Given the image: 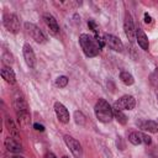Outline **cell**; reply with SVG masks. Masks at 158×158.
<instances>
[{"instance_id":"1","label":"cell","mask_w":158,"mask_h":158,"mask_svg":"<svg viewBox=\"0 0 158 158\" xmlns=\"http://www.w3.org/2000/svg\"><path fill=\"white\" fill-rule=\"evenodd\" d=\"M79 43L86 57L98 56L101 48L105 46L104 38H101L100 36H91L88 33H81L79 36Z\"/></svg>"},{"instance_id":"4","label":"cell","mask_w":158,"mask_h":158,"mask_svg":"<svg viewBox=\"0 0 158 158\" xmlns=\"http://www.w3.org/2000/svg\"><path fill=\"white\" fill-rule=\"evenodd\" d=\"M25 28H26L27 33L32 37V40H35L37 43H46L47 42V37L43 33V31L38 26H36L35 23L26 22L25 23Z\"/></svg>"},{"instance_id":"8","label":"cell","mask_w":158,"mask_h":158,"mask_svg":"<svg viewBox=\"0 0 158 158\" xmlns=\"http://www.w3.org/2000/svg\"><path fill=\"white\" fill-rule=\"evenodd\" d=\"M123 30H125V35L128 38V41L133 42L136 40V28H135V25H133L132 16L128 12H126L125 19H123Z\"/></svg>"},{"instance_id":"24","label":"cell","mask_w":158,"mask_h":158,"mask_svg":"<svg viewBox=\"0 0 158 158\" xmlns=\"http://www.w3.org/2000/svg\"><path fill=\"white\" fill-rule=\"evenodd\" d=\"M2 62H4L5 64H7V65L12 64V62H14V57L11 56V53L5 52V53L2 54Z\"/></svg>"},{"instance_id":"7","label":"cell","mask_w":158,"mask_h":158,"mask_svg":"<svg viewBox=\"0 0 158 158\" xmlns=\"http://www.w3.org/2000/svg\"><path fill=\"white\" fill-rule=\"evenodd\" d=\"M128 141L135 144V146H138V144H146V146H149L152 143V138L143 133V132H138V131H132L130 132L128 135Z\"/></svg>"},{"instance_id":"26","label":"cell","mask_w":158,"mask_h":158,"mask_svg":"<svg viewBox=\"0 0 158 158\" xmlns=\"http://www.w3.org/2000/svg\"><path fill=\"white\" fill-rule=\"evenodd\" d=\"M152 83H153L156 86H158V70L152 75Z\"/></svg>"},{"instance_id":"14","label":"cell","mask_w":158,"mask_h":158,"mask_svg":"<svg viewBox=\"0 0 158 158\" xmlns=\"http://www.w3.org/2000/svg\"><path fill=\"white\" fill-rule=\"evenodd\" d=\"M137 126L142 131H146V132H151V133H157L158 132V123L153 120H138Z\"/></svg>"},{"instance_id":"3","label":"cell","mask_w":158,"mask_h":158,"mask_svg":"<svg viewBox=\"0 0 158 158\" xmlns=\"http://www.w3.org/2000/svg\"><path fill=\"white\" fill-rule=\"evenodd\" d=\"M14 107H15V111L17 114L19 121L21 123H27L30 121L28 110H27V102H26V100L23 99V96L20 93L15 94V96H14Z\"/></svg>"},{"instance_id":"15","label":"cell","mask_w":158,"mask_h":158,"mask_svg":"<svg viewBox=\"0 0 158 158\" xmlns=\"http://www.w3.org/2000/svg\"><path fill=\"white\" fill-rule=\"evenodd\" d=\"M136 40L138 46L143 49V51H148L149 48V42H148V37L144 33V31L142 28H136Z\"/></svg>"},{"instance_id":"23","label":"cell","mask_w":158,"mask_h":158,"mask_svg":"<svg viewBox=\"0 0 158 158\" xmlns=\"http://www.w3.org/2000/svg\"><path fill=\"white\" fill-rule=\"evenodd\" d=\"M88 26H89V28L95 33V36H100L99 26L95 23V21H94V20H89V21H88Z\"/></svg>"},{"instance_id":"22","label":"cell","mask_w":158,"mask_h":158,"mask_svg":"<svg viewBox=\"0 0 158 158\" xmlns=\"http://www.w3.org/2000/svg\"><path fill=\"white\" fill-rule=\"evenodd\" d=\"M67 84H68V78L65 75H60L56 79V85L59 88H65Z\"/></svg>"},{"instance_id":"29","label":"cell","mask_w":158,"mask_h":158,"mask_svg":"<svg viewBox=\"0 0 158 158\" xmlns=\"http://www.w3.org/2000/svg\"><path fill=\"white\" fill-rule=\"evenodd\" d=\"M44 158H57L52 152H48V153H46V156H44Z\"/></svg>"},{"instance_id":"10","label":"cell","mask_w":158,"mask_h":158,"mask_svg":"<svg viewBox=\"0 0 158 158\" xmlns=\"http://www.w3.org/2000/svg\"><path fill=\"white\" fill-rule=\"evenodd\" d=\"M104 41H105V44H106L110 49H112V51H115V52H122V51H123V43L121 42V40H120L118 37H116V36H114V35L106 33V35L104 36Z\"/></svg>"},{"instance_id":"28","label":"cell","mask_w":158,"mask_h":158,"mask_svg":"<svg viewBox=\"0 0 158 158\" xmlns=\"http://www.w3.org/2000/svg\"><path fill=\"white\" fill-rule=\"evenodd\" d=\"M144 22H146V23H151V22H152V17H151L147 12L144 14Z\"/></svg>"},{"instance_id":"16","label":"cell","mask_w":158,"mask_h":158,"mask_svg":"<svg viewBox=\"0 0 158 158\" xmlns=\"http://www.w3.org/2000/svg\"><path fill=\"white\" fill-rule=\"evenodd\" d=\"M43 20L47 25V27L49 28V31L54 35H57L59 32V25L57 22V20L54 19V16H52L51 14H44L43 15Z\"/></svg>"},{"instance_id":"18","label":"cell","mask_w":158,"mask_h":158,"mask_svg":"<svg viewBox=\"0 0 158 158\" xmlns=\"http://www.w3.org/2000/svg\"><path fill=\"white\" fill-rule=\"evenodd\" d=\"M5 125H6V127H7L9 132H10V136H12V137H15V138H19L17 127H16V125L14 123V121H12L10 117H6V118H5Z\"/></svg>"},{"instance_id":"11","label":"cell","mask_w":158,"mask_h":158,"mask_svg":"<svg viewBox=\"0 0 158 158\" xmlns=\"http://www.w3.org/2000/svg\"><path fill=\"white\" fill-rule=\"evenodd\" d=\"M54 112L57 115V118L62 123L69 122V111H68V109L62 102H59V101L54 102Z\"/></svg>"},{"instance_id":"9","label":"cell","mask_w":158,"mask_h":158,"mask_svg":"<svg viewBox=\"0 0 158 158\" xmlns=\"http://www.w3.org/2000/svg\"><path fill=\"white\" fill-rule=\"evenodd\" d=\"M135 106H136V100L132 95L121 96L118 100L115 101V105H114V107L122 110V111L123 110H132V109H135Z\"/></svg>"},{"instance_id":"5","label":"cell","mask_w":158,"mask_h":158,"mask_svg":"<svg viewBox=\"0 0 158 158\" xmlns=\"http://www.w3.org/2000/svg\"><path fill=\"white\" fill-rule=\"evenodd\" d=\"M2 23L7 31L11 33H17L20 30V20L15 14H5Z\"/></svg>"},{"instance_id":"30","label":"cell","mask_w":158,"mask_h":158,"mask_svg":"<svg viewBox=\"0 0 158 158\" xmlns=\"http://www.w3.org/2000/svg\"><path fill=\"white\" fill-rule=\"evenodd\" d=\"M11 158H25V157H22V156H14V157H11Z\"/></svg>"},{"instance_id":"2","label":"cell","mask_w":158,"mask_h":158,"mask_svg":"<svg viewBox=\"0 0 158 158\" xmlns=\"http://www.w3.org/2000/svg\"><path fill=\"white\" fill-rule=\"evenodd\" d=\"M94 111H95V116L96 118L100 121V122H110L114 117V111L110 106V104L105 100V99H99L98 102L95 104V107H94Z\"/></svg>"},{"instance_id":"21","label":"cell","mask_w":158,"mask_h":158,"mask_svg":"<svg viewBox=\"0 0 158 158\" xmlns=\"http://www.w3.org/2000/svg\"><path fill=\"white\" fill-rule=\"evenodd\" d=\"M74 120H75V122H77L78 125H80V126H83V125L85 123V116H84V114H83L81 111H75V112H74Z\"/></svg>"},{"instance_id":"32","label":"cell","mask_w":158,"mask_h":158,"mask_svg":"<svg viewBox=\"0 0 158 158\" xmlns=\"http://www.w3.org/2000/svg\"><path fill=\"white\" fill-rule=\"evenodd\" d=\"M157 99H158V93H157Z\"/></svg>"},{"instance_id":"25","label":"cell","mask_w":158,"mask_h":158,"mask_svg":"<svg viewBox=\"0 0 158 158\" xmlns=\"http://www.w3.org/2000/svg\"><path fill=\"white\" fill-rule=\"evenodd\" d=\"M149 157L151 158H158V148L157 147H153L149 151Z\"/></svg>"},{"instance_id":"19","label":"cell","mask_w":158,"mask_h":158,"mask_svg":"<svg viewBox=\"0 0 158 158\" xmlns=\"http://www.w3.org/2000/svg\"><path fill=\"white\" fill-rule=\"evenodd\" d=\"M120 79H121V81H122L125 85H132V84L135 83L133 75H132L131 73H128V72H125V70L120 73Z\"/></svg>"},{"instance_id":"31","label":"cell","mask_w":158,"mask_h":158,"mask_svg":"<svg viewBox=\"0 0 158 158\" xmlns=\"http://www.w3.org/2000/svg\"><path fill=\"white\" fill-rule=\"evenodd\" d=\"M62 158H69V157H67V156H63V157H62Z\"/></svg>"},{"instance_id":"20","label":"cell","mask_w":158,"mask_h":158,"mask_svg":"<svg viewBox=\"0 0 158 158\" xmlns=\"http://www.w3.org/2000/svg\"><path fill=\"white\" fill-rule=\"evenodd\" d=\"M112 111H114V117L116 118V121H117L118 123H121V125H126L127 117H126V115L122 112V110H118V109L114 107Z\"/></svg>"},{"instance_id":"27","label":"cell","mask_w":158,"mask_h":158,"mask_svg":"<svg viewBox=\"0 0 158 158\" xmlns=\"http://www.w3.org/2000/svg\"><path fill=\"white\" fill-rule=\"evenodd\" d=\"M33 128H35L36 131H41V132L44 131V126H43V125H40V123H33Z\"/></svg>"},{"instance_id":"12","label":"cell","mask_w":158,"mask_h":158,"mask_svg":"<svg viewBox=\"0 0 158 158\" xmlns=\"http://www.w3.org/2000/svg\"><path fill=\"white\" fill-rule=\"evenodd\" d=\"M4 144H5V148L9 152H12V153H21L22 152V144L20 143L19 138H15V137L10 136V137L5 138Z\"/></svg>"},{"instance_id":"17","label":"cell","mask_w":158,"mask_h":158,"mask_svg":"<svg viewBox=\"0 0 158 158\" xmlns=\"http://www.w3.org/2000/svg\"><path fill=\"white\" fill-rule=\"evenodd\" d=\"M1 77L2 79L9 83V84H15L16 83V75L15 72L10 68V67H2L1 68Z\"/></svg>"},{"instance_id":"6","label":"cell","mask_w":158,"mask_h":158,"mask_svg":"<svg viewBox=\"0 0 158 158\" xmlns=\"http://www.w3.org/2000/svg\"><path fill=\"white\" fill-rule=\"evenodd\" d=\"M64 142L75 158H83V148H81V144L79 143V141H77L74 137H72L69 135H65Z\"/></svg>"},{"instance_id":"13","label":"cell","mask_w":158,"mask_h":158,"mask_svg":"<svg viewBox=\"0 0 158 158\" xmlns=\"http://www.w3.org/2000/svg\"><path fill=\"white\" fill-rule=\"evenodd\" d=\"M22 53H23V58H25V62L26 64L30 67V68H33L36 65V56H35V52L32 49V47L28 44V43H25L23 47H22Z\"/></svg>"}]
</instances>
